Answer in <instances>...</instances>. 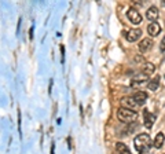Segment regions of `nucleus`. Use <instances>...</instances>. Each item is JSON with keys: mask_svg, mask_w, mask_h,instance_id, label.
I'll use <instances>...</instances> for the list:
<instances>
[{"mask_svg": "<svg viewBox=\"0 0 165 154\" xmlns=\"http://www.w3.org/2000/svg\"><path fill=\"white\" fill-rule=\"evenodd\" d=\"M134 145H135V148H136L138 153L145 154L146 151L150 150L153 142H151V138L148 134H139L134 139Z\"/></svg>", "mask_w": 165, "mask_h": 154, "instance_id": "nucleus-1", "label": "nucleus"}, {"mask_svg": "<svg viewBox=\"0 0 165 154\" xmlns=\"http://www.w3.org/2000/svg\"><path fill=\"white\" fill-rule=\"evenodd\" d=\"M117 118L121 121V123H132L138 118V113L135 110H131V109H125V107H120L117 110Z\"/></svg>", "mask_w": 165, "mask_h": 154, "instance_id": "nucleus-2", "label": "nucleus"}, {"mask_svg": "<svg viewBox=\"0 0 165 154\" xmlns=\"http://www.w3.org/2000/svg\"><path fill=\"white\" fill-rule=\"evenodd\" d=\"M127 16H128V19H129V21H131L134 25L142 24L143 16H142V14H140L139 11L136 10V8H129L128 13H127Z\"/></svg>", "mask_w": 165, "mask_h": 154, "instance_id": "nucleus-3", "label": "nucleus"}, {"mask_svg": "<svg viewBox=\"0 0 165 154\" xmlns=\"http://www.w3.org/2000/svg\"><path fill=\"white\" fill-rule=\"evenodd\" d=\"M143 120H145V127L150 129L151 127H153L154 121H156V114H153V113L148 112V110H145V113H143Z\"/></svg>", "mask_w": 165, "mask_h": 154, "instance_id": "nucleus-4", "label": "nucleus"}, {"mask_svg": "<svg viewBox=\"0 0 165 154\" xmlns=\"http://www.w3.org/2000/svg\"><path fill=\"white\" fill-rule=\"evenodd\" d=\"M158 15H160V13H158V8H157L156 6L148 7L147 11H146V18L151 22H156L157 19H158Z\"/></svg>", "mask_w": 165, "mask_h": 154, "instance_id": "nucleus-5", "label": "nucleus"}, {"mask_svg": "<svg viewBox=\"0 0 165 154\" xmlns=\"http://www.w3.org/2000/svg\"><path fill=\"white\" fill-rule=\"evenodd\" d=\"M121 107H125V109H131L134 110L135 107L138 106L136 102L134 101V98L132 96H124V98H121Z\"/></svg>", "mask_w": 165, "mask_h": 154, "instance_id": "nucleus-6", "label": "nucleus"}, {"mask_svg": "<svg viewBox=\"0 0 165 154\" xmlns=\"http://www.w3.org/2000/svg\"><path fill=\"white\" fill-rule=\"evenodd\" d=\"M140 36H142V30L140 29H131L125 33V38L128 41H131V43H134L138 38H140Z\"/></svg>", "mask_w": 165, "mask_h": 154, "instance_id": "nucleus-7", "label": "nucleus"}, {"mask_svg": "<svg viewBox=\"0 0 165 154\" xmlns=\"http://www.w3.org/2000/svg\"><path fill=\"white\" fill-rule=\"evenodd\" d=\"M134 101L136 102V105H145L146 101H147V94L145 91H136V92L132 95Z\"/></svg>", "mask_w": 165, "mask_h": 154, "instance_id": "nucleus-8", "label": "nucleus"}, {"mask_svg": "<svg viewBox=\"0 0 165 154\" xmlns=\"http://www.w3.org/2000/svg\"><path fill=\"white\" fill-rule=\"evenodd\" d=\"M147 33L151 36V37H156V36H158L160 33H161V26H160V24H157V22L150 24L147 26Z\"/></svg>", "mask_w": 165, "mask_h": 154, "instance_id": "nucleus-9", "label": "nucleus"}, {"mask_svg": "<svg viewBox=\"0 0 165 154\" xmlns=\"http://www.w3.org/2000/svg\"><path fill=\"white\" fill-rule=\"evenodd\" d=\"M153 40L151 38H148V37H146V38H143L142 41L139 43V51L140 52H146V51H148V50L153 47Z\"/></svg>", "mask_w": 165, "mask_h": 154, "instance_id": "nucleus-10", "label": "nucleus"}, {"mask_svg": "<svg viewBox=\"0 0 165 154\" xmlns=\"http://www.w3.org/2000/svg\"><path fill=\"white\" fill-rule=\"evenodd\" d=\"M147 79H148V76H146L143 72H142V73H138L136 76L132 79V87H135V85H140L143 81H146Z\"/></svg>", "mask_w": 165, "mask_h": 154, "instance_id": "nucleus-11", "label": "nucleus"}, {"mask_svg": "<svg viewBox=\"0 0 165 154\" xmlns=\"http://www.w3.org/2000/svg\"><path fill=\"white\" fill-rule=\"evenodd\" d=\"M164 142H165V135L162 134V132H158L156 139H154V142H153V145L156 148H161L162 146H164Z\"/></svg>", "mask_w": 165, "mask_h": 154, "instance_id": "nucleus-12", "label": "nucleus"}, {"mask_svg": "<svg viewBox=\"0 0 165 154\" xmlns=\"http://www.w3.org/2000/svg\"><path fill=\"white\" fill-rule=\"evenodd\" d=\"M116 150H117L118 154H132L131 150L127 147V145H124L123 142H118L116 143Z\"/></svg>", "mask_w": 165, "mask_h": 154, "instance_id": "nucleus-13", "label": "nucleus"}, {"mask_svg": "<svg viewBox=\"0 0 165 154\" xmlns=\"http://www.w3.org/2000/svg\"><path fill=\"white\" fill-rule=\"evenodd\" d=\"M160 87V76L158 77H154V79H151L150 81L147 82V88L150 91H157Z\"/></svg>", "mask_w": 165, "mask_h": 154, "instance_id": "nucleus-14", "label": "nucleus"}, {"mask_svg": "<svg viewBox=\"0 0 165 154\" xmlns=\"http://www.w3.org/2000/svg\"><path fill=\"white\" fill-rule=\"evenodd\" d=\"M154 72H156V66H154L153 63L151 62L145 63V66H143V73H145L146 76H150V74H153Z\"/></svg>", "mask_w": 165, "mask_h": 154, "instance_id": "nucleus-15", "label": "nucleus"}, {"mask_svg": "<svg viewBox=\"0 0 165 154\" xmlns=\"http://www.w3.org/2000/svg\"><path fill=\"white\" fill-rule=\"evenodd\" d=\"M160 50H161V51H165V38L161 41V44H160Z\"/></svg>", "mask_w": 165, "mask_h": 154, "instance_id": "nucleus-16", "label": "nucleus"}, {"mask_svg": "<svg viewBox=\"0 0 165 154\" xmlns=\"http://www.w3.org/2000/svg\"><path fill=\"white\" fill-rule=\"evenodd\" d=\"M32 37H33V26L30 28V38H32Z\"/></svg>", "mask_w": 165, "mask_h": 154, "instance_id": "nucleus-17", "label": "nucleus"}, {"mask_svg": "<svg viewBox=\"0 0 165 154\" xmlns=\"http://www.w3.org/2000/svg\"><path fill=\"white\" fill-rule=\"evenodd\" d=\"M164 77H165V76H164Z\"/></svg>", "mask_w": 165, "mask_h": 154, "instance_id": "nucleus-18", "label": "nucleus"}]
</instances>
